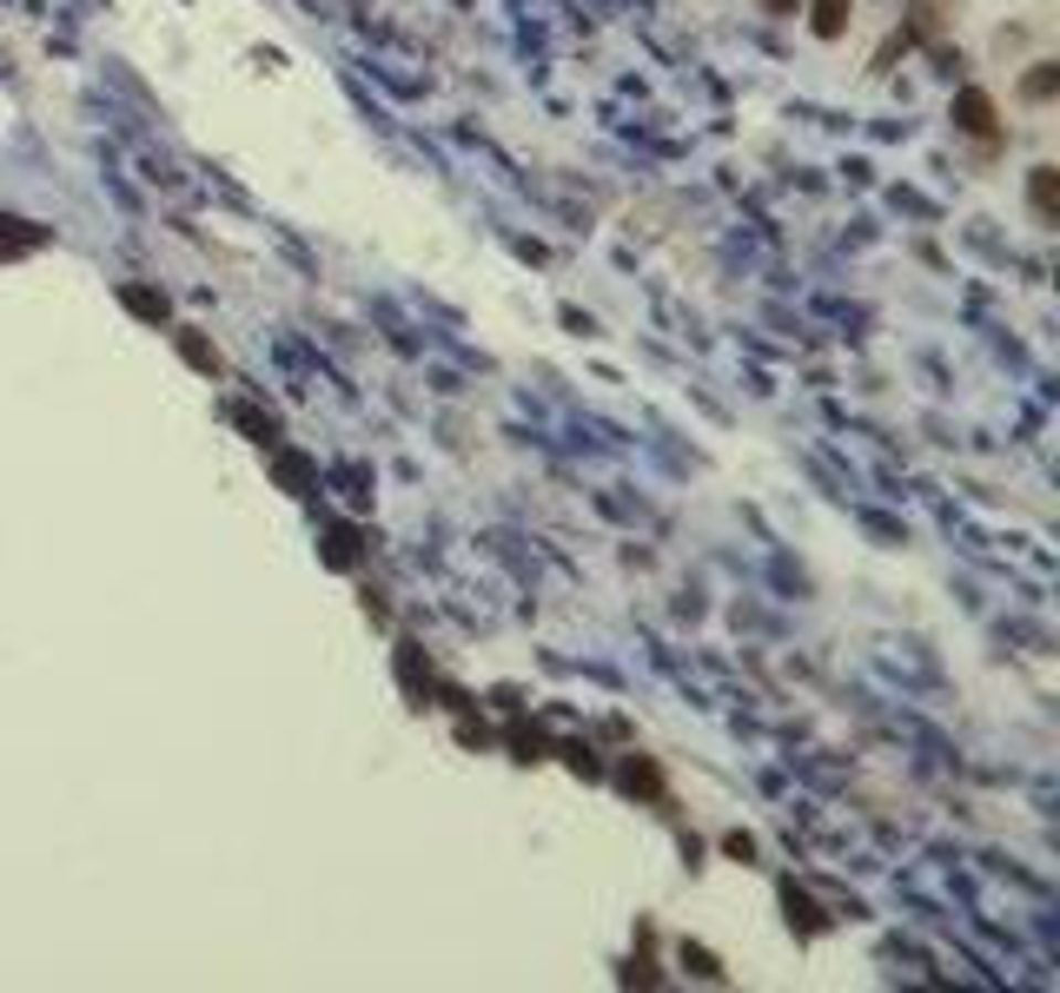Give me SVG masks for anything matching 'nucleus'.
<instances>
[{
  "instance_id": "1",
  "label": "nucleus",
  "mask_w": 1060,
  "mask_h": 993,
  "mask_svg": "<svg viewBox=\"0 0 1060 993\" xmlns=\"http://www.w3.org/2000/svg\"><path fill=\"white\" fill-rule=\"evenodd\" d=\"M955 113H962V126H968L975 139H988V133H995V99H988V93H975V86H968V93L955 99Z\"/></svg>"
},
{
  "instance_id": "2",
  "label": "nucleus",
  "mask_w": 1060,
  "mask_h": 993,
  "mask_svg": "<svg viewBox=\"0 0 1060 993\" xmlns=\"http://www.w3.org/2000/svg\"><path fill=\"white\" fill-rule=\"evenodd\" d=\"M822 40H836L842 27H849V0H816V20H809Z\"/></svg>"
},
{
  "instance_id": "3",
  "label": "nucleus",
  "mask_w": 1060,
  "mask_h": 993,
  "mask_svg": "<svg viewBox=\"0 0 1060 993\" xmlns=\"http://www.w3.org/2000/svg\"><path fill=\"white\" fill-rule=\"evenodd\" d=\"M1054 186H1060L1054 166H1035V212H1041V219H1054Z\"/></svg>"
},
{
  "instance_id": "4",
  "label": "nucleus",
  "mask_w": 1060,
  "mask_h": 993,
  "mask_svg": "<svg viewBox=\"0 0 1060 993\" xmlns=\"http://www.w3.org/2000/svg\"><path fill=\"white\" fill-rule=\"evenodd\" d=\"M1054 66H1041V73H1028V99H1048V93H1054Z\"/></svg>"
},
{
  "instance_id": "5",
  "label": "nucleus",
  "mask_w": 1060,
  "mask_h": 993,
  "mask_svg": "<svg viewBox=\"0 0 1060 993\" xmlns=\"http://www.w3.org/2000/svg\"><path fill=\"white\" fill-rule=\"evenodd\" d=\"M763 7H769V13H789V7H802V0H763Z\"/></svg>"
}]
</instances>
